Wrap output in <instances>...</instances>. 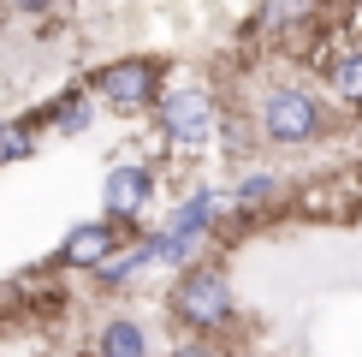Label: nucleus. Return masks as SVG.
Masks as SVG:
<instances>
[{
	"label": "nucleus",
	"mask_w": 362,
	"mask_h": 357,
	"mask_svg": "<svg viewBox=\"0 0 362 357\" xmlns=\"http://www.w3.org/2000/svg\"><path fill=\"white\" fill-rule=\"evenodd\" d=\"M95 357H148V327L137 316H107L95 327Z\"/></svg>",
	"instance_id": "10"
},
{
	"label": "nucleus",
	"mask_w": 362,
	"mask_h": 357,
	"mask_svg": "<svg viewBox=\"0 0 362 357\" xmlns=\"http://www.w3.org/2000/svg\"><path fill=\"white\" fill-rule=\"evenodd\" d=\"M18 12H30V18H42V12H54V0H12Z\"/></svg>",
	"instance_id": "16"
},
{
	"label": "nucleus",
	"mask_w": 362,
	"mask_h": 357,
	"mask_svg": "<svg viewBox=\"0 0 362 357\" xmlns=\"http://www.w3.org/2000/svg\"><path fill=\"white\" fill-rule=\"evenodd\" d=\"M321 72L333 84V101L344 108H362V42H339V48L321 54Z\"/></svg>",
	"instance_id": "8"
},
{
	"label": "nucleus",
	"mask_w": 362,
	"mask_h": 357,
	"mask_svg": "<svg viewBox=\"0 0 362 357\" xmlns=\"http://www.w3.org/2000/svg\"><path fill=\"white\" fill-rule=\"evenodd\" d=\"M167 357H220V351L208 346V339H185V346H173Z\"/></svg>",
	"instance_id": "15"
},
{
	"label": "nucleus",
	"mask_w": 362,
	"mask_h": 357,
	"mask_svg": "<svg viewBox=\"0 0 362 357\" xmlns=\"http://www.w3.org/2000/svg\"><path fill=\"white\" fill-rule=\"evenodd\" d=\"M148 262H155V232H148V238H137V244H125V250H119V256H113V262H107V268L95 274V286L119 292V286H125L131 274H143Z\"/></svg>",
	"instance_id": "12"
},
{
	"label": "nucleus",
	"mask_w": 362,
	"mask_h": 357,
	"mask_svg": "<svg viewBox=\"0 0 362 357\" xmlns=\"http://www.w3.org/2000/svg\"><path fill=\"white\" fill-rule=\"evenodd\" d=\"M226 203H232V215L255 220V215H267V208L285 203V178H274V173H244L232 191H226Z\"/></svg>",
	"instance_id": "9"
},
{
	"label": "nucleus",
	"mask_w": 362,
	"mask_h": 357,
	"mask_svg": "<svg viewBox=\"0 0 362 357\" xmlns=\"http://www.w3.org/2000/svg\"><path fill=\"white\" fill-rule=\"evenodd\" d=\"M220 101L208 96L202 84H173L167 96H160V108H155V125H160V143L178 149V155H196V149H208L214 143V131H220Z\"/></svg>",
	"instance_id": "4"
},
{
	"label": "nucleus",
	"mask_w": 362,
	"mask_h": 357,
	"mask_svg": "<svg viewBox=\"0 0 362 357\" xmlns=\"http://www.w3.org/2000/svg\"><path fill=\"white\" fill-rule=\"evenodd\" d=\"M89 119H95V96H89V89H71L66 101H54V108H48V125L59 131V137H78Z\"/></svg>",
	"instance_id": "13"
},
{
	"label": "nucleus",
	"mask_w": 362,
	"mask_h": 357,
	"mask_svg": "<svg viewBox=\"0 0 362 357\" xmlns=\"http://www.w3.org/2000/svg\"><path fill=\"white\" fill-rule=\"evenodd\" d=\"M315 0H262V12H255V30L262 36H297V30L315 24Z\"/></svg>",
	"instance_id": "11"
},
{
	"label": "nucleus",
	"mask_w": 362,
	"mask_h": 357,
	"mask_svg": "<svg viewBox=\"0 0 362 357\" xmlns=\"http://www.w3.org/2000/svg\"><path fill=\"white\" fill-rule=\"evenodd\" d=\"M160 78H167V66H160V60L131 54V60L101 66L95 78H89V96H95L101 108H113L119 119H137V113H155V108H160V96H167Z\"/></svg>",
	"instance_id": "5"
},
{
	"label": "nucleus",
	"mask_w": 362,
	"mask_h": 357,
	"mask_svg": "<svg viewBox=\"0 0 362 357\" xmlns=\"http://www.w3.org/2000/svg\"><path fill=\"white\" fill-rule=\"evenodd\" d=\"M30 155H36V119H6V131H0V167L30 161Z\"/></svg>",
	"instance_id": "14"
},
{
	"label": "nucleus",
	"mask_w": 362,
	"mask_h": 357,
	"mask_svg": "<svg viewBox=\"0 0 362 357\" xmlns=\"http://www.w3.org/2000/svg\"><path fill=\"white\" fill-rule=\"evenodd\" d=\"M148 203H155V167H143V161H113L107 178H101V208H107V220L113 227H137Z\"/></svg>",
	"instance_id": "6"
},
{
	"label": "nucleus",
	"mask_w": 362,
	"mask_h": 357,
	"mask_svg": "<svg viewBox=\"0 0 362 357\" xmlns=\"http://www.w3.org/2000/svg\"><path fill=\"white\" fill-rule=\"evenodd\" d=\"M220 215H232V203H226V191H190L185 203L173 208V220L155 232V262H167V268H196V250H202V238L220 227Z\"/></svg>",
	"instance_id": "3"
},
{
	"label": "nucleus",
	"mask_w": 362,
	"mask_h": 357,
	"mask_svg": "<svg viewBox=\"0 0 362 357\" xmlns=\"http://www.w3.org/2000/svg\"><path fill=\"white\" fill-rule=\"evenodd\" d=\"M250 119H255V137H262V143L303 149V143H321L327 137L333 108H327V96H315L309 84H267Z\"/></svg>",
	"instance_id": "1"
},
{
	"label": "nucleus",
	"mask_w": 362,
	"mask_h": 357,
	"mask_svg": "<svg viewBox=\"0 0 362 357\" xmlns=\"http://www.w3.org/2000/svg\"><path fill=\"white\" fill-rule=\"evenodd\" d=\"M173 316L190 327V334H220V327L238 322V292L232 280H226L220 262H196L178 274L173 286Z\"/></svg>",
	"instance_id": "2"
},
{
	"label": "nucleus",
	"mask_w": 362,
	"mask_h": 357,
	"mask_svg": "<svg viewBox=\"0 0 362 357\" xmlns=\"http://www.w3.org/2000/svg\"><path fill=\"white\" fill-rule=\"evenodd\" d=\"M119 250H125V244H119V227L101 215V220H83V227H71V232H66V244H59V268H83V274H101V268H107Z\"/></svg>",
	"instance_id": "7"
}]
</instances>
